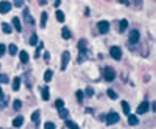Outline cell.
<instances>
[{
	"label": "cell",
	"instance_id": "obj_1",
	"mask_svg": "<svg viewBox=\"0 0 156 129\" xmlns=\"http://www.w3.org/2000/svg\"><path fill=\"white\" fill-rule=\"evenodd\" d=\"M103 78L106 81H114L116 78V70L112 67H105L103 68Z\"/></svg>",
	"mask_w": 156,
	"mask_h": 129
},
{
	"label": "cell",
	"instance_id": "obj_2",
	"mask_svg": "<svg viewBox=\"0 0 156 129\" xmlns=\"http://www.w3.org/2000/svg\"><path fill=\"white\" fill-rule=\"evenodd\" d=\"M139 39H141V33L137 30H131L130 31V36H128V44H137Z\"/></svg>",
	"mask_w": 156,
	"mask_h": 129
},
{
	"label": "cell",
	"instance_id": "obj_3",
	"mask_svg": "<svg viewBox=\"0 0 156 129\" xmlns=\"http://www.w3.org/2000/svg\"><path fill=\"white\" fill-rule=\"evenodd\" d=\"M105 120H106V123H108V124H116L120 118H119V115L116 114V112H109V114L106 115Z\"/></svg>",
	"mask_w": 156,
	"mask_h": 129
},
{
	"label": "cell",
	"instance_id": "obj_4",
	"mask_svg": "<svg viewBox=\"0 0 156 129\" xmlns=\"http://www.w3.org/2000/svg\"><path fill=\"white\" fill-rule=\"evenodd\" d=\"M109 53H111V58L116 59V61H120V59H122V50L119 47H111Z\"/></svg>",
	"mask_w": 156,
	"mask_h": 129
},
{
	"label": "cell",
	"instance_id": "obj_5",
	"mask_svg": "<svg viewBox=\"0 0 156 129\" xmlns=\"http://www.w3.org/2000/svg\"><path fill=\"white\" fill-rule=\"evenodd\" d=\"M69 59H70V55H69V51H64V53H62V56H61V70H62V72L67 68Z\"/></svg>",
	"mask_w": 156,
	"mask_h": 129
},
{
	"label": "cell",
	"instance_id": "obj_6",
	"mask_svg": "<svg viewBox=\"0 0 156 129\" xmlns=\"http://www.w3.org/2000/svg\"><path fill=\"white\" fill-rule=\"evenodd\" d=\"M9 9H11V3H9V2H6V0L0 2V13H2V14L9 13Z\"/></svg>",
	"mask_w": 156,
	"mask_h": 129
},
{
	"label": "cell",
	"instance_id": "obj_7",
	"mask_svg": "<svg viewBox=\"0 0 156 129\" xmlns=\"http://www.w3.org/2000/svg\"><path fill=\"white\" fill-rule=\"evenodd\" d=\"M98 33H102V34H105V33H108V30H109V24L106 20H102V22H98Z\"/></svg>",
	"mask_w": 156,
	"mask_h": 129
},
{
	"label": "cell",
	"instance_id": "obj_8",
	"mask_svg": "<svg viewBox=\"0 0 156 129\" xmlns=\"http://www.w3.org/2000/svg\"><path fill=\"white\" fill-rule=\"evenodd\" d=\"M24 19H25V22H27L28 25H33V24H35L33 17L30 16V9H28V8H25V9H24Z\"/></svg>",
	"mask_w": 156,
	"mask_h": 129
},
{
	"label": "cell",
	"instance_id": "obj_9",
	"mask_svg": "<svg viewBox=\"0 0 156 129\" xmlns=\"http://www.w3.org/2000/svg\"><path fill=\"white\" fill-rule=\"evenodd\" d=\"M147 111H148V101H142V104H139V107H137V114L142 115Z\"/></svg>",
	"mask_w": 156,
	"mask_h": 129
},
{
	"label": "cell",
	"instance_id": "obj_10",
	"mask_svg": "<svg viewBox=\"0 0 156 129\" xmlns=\"http://www.w3.org/2000/svg\"><path fill=\"white\" fill-rule=\"evenodd\" d=\"M41 95H42V100H44V101H47L48 98H50V92H48L47 86H44V87L41 89Z\"/></svg>",
	"mask_w": 156,
	"mask_h": 129
},
{
	"label": "cell",
	"instance_id": "obj_11",
	"mask_svg": "<svg viewBox=\"0 0 156 129\" xmlns=\"http://www.w3.org/2000/svg\"><path fill=\"white\" fill-rule=\"evenodd\" d=\"M128 124H131V126H136V124H139L137 117H136V115H133V114H130V115H128Z\"/></svg>",
	"mask_w": 156,
	"mask_h": 129
},
{
	"label": "cell",
	"instance_id": "obj_12",
	"mask_svg": "<svg viewBox=\"0 0 156 129\" xmlns=\"http://www.w3.org/2000/svg\"><path fill=\"white\" fill-rule=\"evenodd\" d=\"M22 123H24V117H21V115H19V117H16L14 120H13V126H14V128H21Z\"/></svg>",
	"mask_w": 156,
	"mask_h": 129
},
{
	"label": "cell",
	"instance_id": "obj_13",
	"mask_svg": "<svg viewBox=\"0 0 156 129\" xmlns=\"http://www.w3.org/2000/svg\"><path fill=\"white\" fill-rule=\"evenodd\" d=\"M127 26H128V20H127V19H122V20L119 22V31L123 33L125 30H127Z\"/></svg>",
	"mask_w": 156,
	"mask_h": 129
},
{
	"label": "cell",
	"instance_id": "obj_14",
	"mask_svg": "<svg viewBox=\"0 0 156 129\" xmlns=\"http://www.w3.org/2000/svg\"><path fill=\"white\" fill-rule=\"evenodd\" d=\"M78 50L80 51H88V42H86L84 39H81V41L78 42Z\"/></svg>",
	"mask_w": 156,
	"mask_h": 129
},
{
	"label": "cell",
	"instance_id": "obj_15",
	"mask_svg": "<svg viewBox=\"0 0 156 129\" xmlns=\"http://www.w3.org/2000/svg\"><path fill=\"white\" fill-rule=\"evenodd\" d=\"M66 126H67L69 129H80V126L75 121H72V120H66Z\"/></svg>",
	"mask_w": 156,
	"mask_h": 129
},
{
	"label": "cell",
	"instance_id": "obj_16",
	"mask_svg": "<svg viewBox=\"0 0 156 129\" xmlns=\"http://www.w3.org/2000/svg\"><path fill=\"white\" fill-rule=\"evenodd\" d=\"M19 89H21V78L16 76L13 81V90H19Z\"/></svg>",
	"mask_w": 156,
	"mask_h": 129
},
{
	"label": "cell",
	"instance_id": "obj_17",
	"mask_svg": "<svg viewBox=\"0 0 156 129\" xmlns=\"http://www.w3.org/2000/svg\"><path fill=\"white\" fill-rule=\"evenodd\" d=\"M61 34H62V38H64V39H70V38H72V33L69 31V30L66 28V26L61 30Z\"/></svg>",
	"mask_w": 156,
	"mask_h": 129
},
{
	"label": "cell",
	"instance_id": "obj_18",
	"mask_svg": "<svg viewBox=\"0 0 156 129\" xmlns=\"http://www.w3.org/2000/svg\"><path fill=\"white\" fill-rule=\"evenodd\" d=\"M13 25H14V28L17 30V31H22V25H21V20H19L17 17L13 19Z\"/></svg>",
	"mask_w": 156,
	"mask_h": 129
},
{
	"label": "cell",
	"instance_id": "obj_19",
	"mask_svg": "<svg viewBox=\"0 0 156 129\" xmlns=\"http://www.w3.org/2000/svg\"><path fill=\"white\" fill-rule=\"evenodd\" d=\"M19 58H21V62H24V64H25V62H28V53H27V51H21V53H19Z\"/></svg>",
	"mask_w": 156,
	"mask_h": 129
},
{
	"label": "cell",
	"instance_id": "obj_20",
	"mask_svg": "<svg viewBox=\"0 0 156 129\" xmlns=\"http://www.w3.org/2000/svg\"><path fill=\"white\" fill-rule=\"evenodd\" d=\"M59 117L64 118V120H66V118H69V111H67V109H64V107H61V109H59Z\"/></svg>",
	"mask_w": 156,
	"mask_h": 129
},
{
	"label": "cell",
	"instance_id": "obj_21",
	"mask_svg": "<svg viewBox=\"0 0 156 129\" xmlns=\"http://www.w3.org/2000/svg\"><path fill=\"white\" fill-rule=\"evenodd\" d=\"M122 109H123V114L130 115V104L127 101H122Z\"/></svg>",
	"mask_w": 156,
	"mask_h": 129
},
{
	"label": "cell",
	"instance_id": "obj_22",
	"mask_svg": "<svg viewBox=\"0 0 156 129\" xmlns=\"http://www.w3.org/2000/svg\"><path fill=\"white\" fill-rule=\"evenodd\" d=\"M45 25H47V13H42L41 14V26L45 28Z\"/></svg>",
	"mask_w": 156,
	"mask_h": 129
},
{
	"label": "cell",
	"instance_id": "obj_23",
	"mask_svg": "<svg viewBox=\"0 0 156 129\" xmlns=\"http://www.w3.org/2000/svg\"><path fill=\"white\" fill-rule=\"evenodd\" d=\"M56 20H58V22H64V13H62L61 9L56 11Z\"/></svg>",
	"mask_w": 156,
	"mask_h": 129
},
{
	"label": "cell",
	"instance_id": "obj_24",
	"mask_svg": "<svg viewBox=\"0 0 156 129\" xmlns=\"http://www.w3.org/2000/svg\"><path fill=\"white\" fill-rule=\"evenodd\" d=\"M2 30H3V33H6V34H9V33L13 31L11 25H8V24H2Z\"/></svg>",
	"mask_w": 156,
	"mask_h": 129
},
{
	"label": "cell",
	"instance_id": "obj_25",
	"mask_svg": "<svg viewBox=\"0 0 156 129\" xmlns=\"http://www.w3.org/2000/svg\"><path fill=\"white\" fill-rule=\"evenodd\" d=\"M52 76H53V72L52 70H45V73H44V79H45V81H50V79H52Z\"/></svg>",
	"mask_w": 156,
	"mask_h": 129
},
{
	"label": "cell",
	"instance_id": "obj_26",
	"mask_svg": "<svg viewBox=\"0 0 156 129\" xmlns=\"http://www.w3.org/2000/svg\"><path fill=\"white\" fill-rule=\"evenodd\" d=\"M30 45H36V44H38V36H36L35 34V33H33V34H31V38H30Z\"/></svg>",
	"mask_w": 156,
	"mask_h": 129
},
{
	"label": "cell",
	"instance_id": "obj_27",
	"mask_svg": "<svg viewBox=\"0 0 156 129\" xmlns=\"http://www.w3.org/2000/svg\"><path fill=\"white\" fill-rule=\"evenodd\" d=\"M6 106H8V100H6V97H2L0 98V109L6 107Z\"/></svg>",
	"mask_w": 156,
	"mask_h": 129
},
{
	"label": "cell",
	"instance_id": "obj_28",
	"mask_svg": "<svg viewBox=\"0 0 156 129\" xmlns=\"http://www.w3.org/2000/svg\"><path fill=\"white\" fill-rule=\"evenodd\" d=\"M8 51L11 53V55H16L17 53V47H16L14 44H11V45H8Z\"/></svg>",
	"mask_w": 156,
	"mask_h": 129
},
{
	"label": "cell",
	"instance_id": "obj_29",
	"mask_svg": "<svg viewBox=\"0 0 156 129\" xmlns=\"http://www.w3.org/2000/svg\"><path fill=\"white\" fill-rule=\"evenodd\" d=\"M133 6L136 9H141L142 8V0H133Z\"/></svg>",
	"mask_w": 156,
	"mask_h": 129
},
{
	"label": "cell",
	"instance_id": "obj_30",
	"mask_svg": "<svg viewBox=\"0 0 156 129\" xmlns=\"http://www.w3.org/2000/svg\"><path fill=\"white\" fill-rule=\"evenodd\" d=\"M108 97L111 98V100H117V93H116L114 90H111V89L108 90Z\"/></svg>",
	"mask_w": 156,
	"mask_h": 129
},
{
	"label": "cell",
	"instance_id": "obj_31",
	"mask_svg": "<svg viewBox=\"0 0 156 129\" xmlns=\"http://www.w3.org/2000/svg\"><path fill=\"white\" fill-rule=\"evenodd\" d=\"M84 95L91 98L92 95H94V89H92V87H88V89H86V92H84Z\"/></svg>",
	"mask_w": 156,
	"mask_h": 129
},
{
	"label": "cell",
	"instance_id": "obj_32",
	"mask_svg": "<svg viewBox=\"0 0 156 129\" xmlns=\"http://www.w3.org/2000/svg\"><path fill=\"white\" fill-rule=\"evenodd\" d=\"M77 98H78V103H83V98H84V93H83L81 90L77 92Z\"/></svg>",
	"mask_w": 156,
	"mask_h": 129
},
{
	"label": "cell",
	"instance_id": "obj_33",
	"mask_svg": "<svg viewBox=\"0 0 156 129\" xmlns=\"http://www.w3.org/2000/svg\"><path fill=\"white\" fill-rule=\"evenodd\" d=\"M44 48V45L42 44H39L38 45V50H36V53H35V58H39V55H41V50Z\"/></svg>",
	"mask_w": 156,
	"mask_h": 129
},
{
	"label": "cell",
	"instance_id": "obj_34",
	"mask_svg": "<svg viewBox=\"0 0 156 129\" xmlns=\"http://www.w3.org/2000/svg\"><path fill=\"white\" fill-rule=\"evenodd\" d=\"M44 129H56V128H55V124H53L52 121H47V123L44 124Z\"/></svg>",
	"mask_w": 156,
	"mask_h": 129
},
{
	"label": "cell",
	"instance_id": "obj_35",
	"mask_svg": "<svg viewBox=\"0 0 156 129\" xmlns=\"http://www.w3.org/2000/svg\"><path fill=\"white\" fill-rule=\"evenodd\" d=\"M55 106H56L58 109L64 107V101H62V100H56V101H55Z\"/></svg>",
	"mask_w": 156,
	"mask_h": 129
},
{
	"label": "cell",
	"instance_id": "obj_36",
	"mask_svg": "<svg viewBox=\"0 0 156 129\" xmlns=\"http://www.w3.org/2000/svg\"><path fill=\"white\" fill-rule=\"evenodd\" d=\"M31 120L35 121V123H38V120H39V112H35V114L31 115Z\"/></svg>",
	"mask_w": 156,
	"mask_h": 129
},
{
	"label": "cell",
	"instance_id": "obj_37",
	"mask_svg": "<svg viewBox=\"0 0 156 129\" xmlns=\"http://www.w3.org/2000/svg\"><path fill=\"white\" fill-rule=\"evenodd\" d=\"M8 81H9V78L6 76V75H0V82H5V84H6Z\"/></svg>",
	"mask_w": 156,
	"mask_h": 129
},
{
	"label": "cell",
	"instance_id": "obj_38",
	"mask_svg": "<svg viewBox=\"0 0 156 129\" xmlns=\"http://www.w3.org/2000/svg\"><path fill=\"white\" fill-rule=\"evenodd\" d=\"M21 107H22V103H21L19 100H16V101H14V109L17 111V109H21Z\"/></svg>",
	"mask_w": 156,
	"mask_h": 129
},
{
	"label": "cell",
	"instance_id": "obj_39",
	"mask_svg": "<svg viewBox=\"0 0 156 129\" xmlns=\"http://www.w3.org/2000/svg\"><path fill=\"white\" fill-rule=\"evenodd\" d=\"M22 5H24V0H14V6H17V8H21Z\"/></svg>",
	"mask_w": 156,
	"mask_h": 129
},
{
	"label": "cell",
	"instance_id": "obj_40",
	"mask_svg": "<svg viewBox=\"0 0 156 129\" xmlns=\"http://www.w3.org/2000/svg\"><path fill=\"white\" fill-rule=\"evenodd\" d=\"M5 50H6V48H5V45H3V44H0V56H3V55H5Z\"/></svg>",
	"mask_w": 156,
	"mask_h": 129
},
{
	"label": "cell",
	"instance_id": "obj_41",
	"mask_svg": "<svg viewBox=\"0 0 156 129\" xmlns=\"http://www.w3.org/2000/svg\"><path fill=\"white\" fill-rule=\"evenodd\" d=\"M122 5H130V0H119Z\"/></svg>",
	"mask_w": 156,
	"mask_h": 129
},
{
	"label": "cell",
	"instance_id": "obj_42",
	"mask_svg": "<svg viewBox=\"0 0 156 129\" xmlns=\"http://www.w3.org/2000/svg\"><path fill=\"white\" fill-rule=\"evenodd\" d=\"M39 5H41V6L47 5V0H39Z\"/></svg>",
	"mask_w": 156,
	"mask_h": 129
},
{
	"label": "cell",
	"instance_id": "obj_43",
	"mask_svg": "<svg viewBox=\"0 0 156 129\" xmlns=\"http://www.w3.org/2000/svg\"><path fill=\"white\" fill-rule=\"evenodd\" d=\"M44 58H45V61H48V58H50V55H48V53H44Z\"/></svg>",
	"mask_w": 156,
	"mask_h": 129
},
{
	"label": "cell",
	"instance_id": "obj_44",
	"mask_svg": "<svg viewBox=\"0 0 156 129\" xmlns=\"http://www.w3.org/2000/svg\"><path fill=\"white\" fill-rule=\"evenodd\" d=\"M61 5V0H55V6H59Z\"/></svg>",
	"mask_w": 156,
	"mask_h": 129
},
{
	"label": "cell",
	"instance_id": "obj_45",
	"mask_svg": "<svg viewBox=\"0 0 156 129\" xmlns=\"http://www.w3.org/2000/svg\"><path fill=\"white\" fill-rule=\"evenodd\" d=\"M151 109H153V112H156V103L151 104Z\"/></svg>",
	"mask_w": 156,
	"mask_h": 129
},
{
	"label": "cell",
	"instance_id": "obj_46",
	"mask_svg": "<svg viewBox=\"0 0 156 129\" xmlns=\"http://www.w3.org/2000/svg\"><path fill=\"white\" fill-rule=\"evenodd\" d=\"M0 97H2V87H0Z\"/></svg>",
	"mask_w": 156,
	"mask_h": 129
},
{
	"label": "cell",
	"instance_id": "obj_47",
	"mask_svg": "<svg viewBox=\"0 0 156 129\" xmlns=\"http://www.w3.org/2000/svg\"><path fill=\"white\" fill-rule=\"evenodd\" d=\"M108 2H111V0H108Z\"/></svg>",
	"mask_w": 156,
	"mask_h": 129
}]
</instances>
